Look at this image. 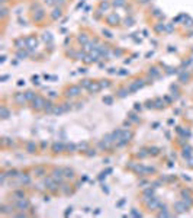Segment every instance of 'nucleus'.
<instances>
[{
  "label": "nucleus",
  "mask_w": 193,
  "mask_h": 218,
  "mask_svg": "<svg viewBox=\"0 0 193 218\" xmlns=\"http://www.w3.org/2000/svg\"><path fill=\"white\" fill-rule=\"evenodd\" d=\"M103 102H107V103H110V102H112V99H110V97H106V99H103Z\"/></svg>",
  "instance_id": "obj_1"
}]
</instances>
